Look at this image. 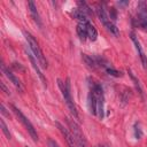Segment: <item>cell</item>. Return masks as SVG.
<instances>
[{"label": "cell", "instance_id": "6da1fadb", "mask_svg": "<svg viewBox=\"0 0 147 147\" xmlns=\"http://www.w3.org/2000/svg\"><path fill=\"white\" fill-rule=\"evenodd\" d=\"M57 86H59V88L61 91V94H62V96H63V99H64L70 113L72 114V116L76 119H78L79 116H78V113H77L76 106L74 103V100H72V96H71V92H70V79L67 78L65 82H63L61 79H57Z\"/></svg>", "mask_w": 147, "mask_h": 147}, {"label": "cell", "instance_id": "7a4b0ae2", "mask_svg": "<svg viewBox=\"0 0 147 147\" xmlns=\"http://www.w3.org/2000/svg\"><path fill=\"white\" fill-rule=\"evenodd\" d=\"M23 33H24V37H25V39H26V42H28V45H29L30 51L32 52V54L34 55V57L37 59V61L39 62V64H40L42 68L46 69V68H47V60H46V57H45V55H44V53H42V51H41V48H40L38 41L36 40V38H34L30 32L23 31Z\"/></svg>", "mask_w": 147, "mask_h": 147}, {"label": "cell", "instance_id": "3957f363", "mask_svg": "<svg viewBox=\"0 0 147 147\" xmlns=\"http://www.w3.org/2000/svg\"><path fill=\"white\" fill-rule=\"evenodd\" d=\"M95 13H96V16L99 17V20L101 21V23L107 28L108 31H110V33L115 34V36H118L119 34V31H118V28L115 25V23L109 18V15L107 13V10L105 9V6L103 5H96L95 7Z\"/></svg>", "mask_w": 147, "mask_h": 147}, {"label": "cell", "instance_id": "277c9868", "mask_svg": "<svg viewBox=\"0 0 147 147\" xmlns=\"http://www.w3.org/2000/svg\"><path fill=\"white\" fill-rule=\"evenodd\" d=\"M10 107H11V109H13V113L15 114V116L17 117V119L23 124V126H24L25 130L29 132V134L31 136V138L33 139V141H38V133H37V131H36V129L33 127L32 123L29 121V118H28V117L22 113V110H21L20 108H17L15 105H11Z\"/></svg>", "mask_w": 147, "mask_h": 147}, {"label": "cell", "instance_id": "5b68a950", "mask_svg": "<svg viewBox=\"0 0 147 147\" xmlns=\"http://www.w3.org/2000/svg\"><path fill=\"white\" fill-rule=\"evenodd\" d=\"M65 123L70 130V132L72 133L74 138H75V141L77 144L78 147H87V142H86V139L79 127V125L74 121L71 119L70 117H65Z\"/></svg>", "mask_w": 147, "mask_h": 147}, {"label": "cell", "instance_id": "8992f818", "mask_svg": "<svg viewBox=\"0 0 147 147\" xmlns=\"http://www.w3.org/2000/svg\"><path fill=\"white\" fill-rule=\"evenodd\" d=\"M137 25L140 29L147 28V3L145 1H139L137 5Z\"/></svg>", "mask_w": 147, "mask_h": 147}, {"label": "cell", "instance_id": "52a82bcc", "mask_svg": "<svg viewBox=\"0 0 147 147\" xmlns=\"http://www.w3.org/2000/svg\"><path fill=\"white\" fill-rule=\"evenodd\" d=\"M130 38H131V40H132V42H133V45L136 47V51H137V53H138V55L140 57V61H141V64H142L144 69H147V56H146V54H145V52L142 49V46H141L138 37L136 36L134 32H131L130 33Z\"/></svg>", "mask_w": 147, "mask_h": 147}, {"label": "cell", "instance_id": "ba28073f", "mask_svg": "<svg viewBox=\"0 0 147 147\" xmlns=\"http://www.w3.org/2000/svg\"><path fill=\"white\" fill-rule=\"evenodd\" d=\"M1 70H2V72L5 74V76L13 83V85L18 90V92H21V93L24 92V86H23V84L21 83V80L13 74V71H10L9 69H7L3 63H1Z\"/></svg>", "mask_w": 147, "mask_h": 147}, {"label": "cell", "instance_id": "9c48e42d", "mask_svg": "<svg viewBox=\"0 0 147 147\" xmlns=\"http://www.w3.org/2000/svg\"><path fill=\"white\" fill-rule=\"evenodd\" d=\"M26 52V54H28V57H29V60H30V63H31V65H32V68L34 69V71L37 72V75H38V77H39V79L42 82V84H44V86L46 87L47 86V80H46V78H45V76H44V74H42V71L40 70V68H39V62L37 61V59L34 57V55L32 54V52L30 51V48H29V51L26 49L25 51Z\"/></svg>", "mask_w": 147, "mask_h": 147}, {"label": "cell", "instance_id": "30bf717a", "mask_svg": "<svg viewBox=\"0 0 147 147\" xmlns=\"http://www.w3.org/2000/svg\"><path fill=\"white\" fill-rule=\"evenodd\" d=\"M55 124H56L57 129L60 130L61 134L64 137V139H65V141H67L68 146H69V147H78V146H77V144H76V141H75V138H74L72 133L70 132V130H69V129H67L64 125H62L60 122H56Z\"/></svg>", "mask_w": 147, "mask_h": 147}, {"label": "cell", "instance_id": "8fae6325", "mask_svg": "<svg viewBox=\"0 0 147 147\" xmlns=\"http://www.w3.org/2000/svg\"><path fill=\"white\" fill-rule=\"evenodd\" d=\"M28 7H29V11L33 18V21L38 24V26H41V21H40V16H39V13L37 10V7H36V3L33 1H29L28 2Z\"/></svg>", "mask_w": 147, "mask_h": 147}, {"label": "cell", "instance_id": "7c38bea8", "mask_svg": "<svg viewBox=\"0 0 147 147\" xmlns=\"http://www.w3.org/2000/svg\"><path fill=\"white\" fill-rule=\"evenodd\" d=\"M86 23L87 22H80V23H78L77 24V26H76V32H77V34H78V37H79V39L80 40H86L87 39V29H86Z\"/></svg>", "mask_w": 147, "mask_h": 147}, {"label": "cell", "instance_id": "4fadbf2b", "mask_svg": "<svg viewBox=\"0 0 147 147\" xmlns=\"http://www.w3.org/2000/svg\"><path fill=\"white\" fill-rule=\"evenodd\" d=\"M86 29H87V39H90L91 41H95L98 38V31H96L95 26L88 21L86 23Z\"/></svg>", "mask_w": 147, "mask_h": 147}, {"label": "cell", "instance_id": "5bb4252c", "mask_svg": "<svg viewBox=\"0 0 147 147\" xmlns=\"http://www.w3.org/2000/svg\"><path fill=\"white\" fill-rule=\"evenodd\" d=\"M72 16L78 21V23H83V22H88V18H87V15L85 13H83L79 8H75L72 10Z\"/></svg>", "mask_w": 147, "mask_h": 147}, {"label": "cell", "instance_id": "9a60e30c", "mask_svg": "<svg viewBox=\"0 0 147 147\" xmlns=\"http://www.w3.org/2000/svg\"><path fill=\"white\" fill-rule=\"evenodd\" d=\"M82 57H83L84 62L87 64L88 68H91V69H96V68H99L98 64H96V62H95V60H94V57H93V55L82 54Z\"/></svg>", "mask_w": 147, "mask_h": 147}, {"label": "cell", "instance_id": "2e32d148", "mask_svg": "<svg viewBox=\"0 0 147 147\" xmlns=\"http://www.w3.org/2000/svg\"><path fill=\"white\" fill-rule=\"evenodd\" d=\"M77 8H79L83 13H85L87 16H92L93 15V10H92V8L85 2V1H77Z\"/></svg>", "mask_w": 147, "mask_h": 147}, {"label": "cell", "instance_id": "e0dca14e", "mask_svg": "<svg viewBox=\"0 0 147 147\" xmlns=\"http://www.w3.org/2000/svg\"><path fill=\"white\" fill-rule=\"evenodd\" d=\"M127 74H129V76L131 77V79L133 80V83H134V85H136V88L138 90V93L141 95V98L144 99V91H142V87H141V85H140V83H139V79H137V77L133 75V72L130 70V69H127Z\"/></svg>", "mask_w": 147, "mask_h": 147}, {"label": "cell", "instance_id": "ac0fdd59", "mask_svg": "<svg viewBox=\"0 0 147 147\" xmlns=\"http://www.w3.org/2000/svg\"><path fill=\"white\" fill-rule=\"evenodd\" d=\"M106 72H107L109 76H113V77H122V76H123V74H122L121 71L114 69L113 67H108V68H106Z\"/></svg>", "mask_w": 147, "mask_h": 147}, {"label": "cell", "instance_id": "d6986e66", "mask_svg": "<svg viewBox=\"0 0 147 147\" xmlns=\"http://www.w3.org/2000/svg\"><path fill=\"white\" fill-rule=\"evenodd\" d=\"M0 126H1V130H2L3 134L6 136V138H7V139H10V138H11V136H10L9 129L7 127V125H6V123H5V121H3L2 118H1V121H0Z\"/></svg>", "mask_w": 147, "mask_h": 147}, {"label": "cell", "instance_id": "ffe728a7", "mask_svg": "<svg viewBox=\"0 0 147 147\" xmlns=\"http://www.w3.org/2000/svg\"><path fill=\"white\" fill-rule=\"evenodd\" d=\"M133 131H134V137H136L137 139H140L141 136H142V131H141V127H140V124H139V123H136V124H134Z\"/></svg>", "mask_w": 147, "mask_h": 147}, {"label": "cell", "instance_id": "44dd1931", "mask_svg": "<svg viewBox=\"0 0 147 147\" xmlns=\"http://www.w3.org/2000/svg\"><path fill=\"white\" fill-rule=\"evenodd\" d=\"M0 113H1V115L2 116H5V117H9V113L7 111V109H6V107L3 106V105H1V107H0Z\"/></svg>", "mask_w": 147, "mask_h": 147}, {"label": "cell", "instance_id": "7402d4cb", "mask_svg": "<svg viewBox=\"0 0 147 147\" xmlns=\"http://www.w3.org/2000/svg\"><path fill=\"white\" fill-rule=\"evenodd\" d=\"M0 85H1V90H2V91L6 93V94H8V95H9V94H10V92H9V88H7V87H6L5 83H3V82H1V83H0Z\"/></svg>", "mask_w": 147, "mask_h": 147}, {"label": "cell", "instance_id": "603a6c76", "mask_svg": "<svg viewBox=\"0 0 147 147\" xmlns=\"http://www.w3.org/2000/svg\"><path fill=\"white\" fill-rule=\"evenodd\" d=\"M48 145H49V147H60L59 144L55 140H53V139H49L48 140Z\"/></svg>", "mask_w": 147, "mask_h": 147}, {"label": "cell", "instance_id": "cb8c5ba5", "mask_svg": "<svg viewBox=\"0 0 147 147\" xmlns=\"http://www.w3.org/2000/svg\"><path fill=\"white\" fill-rule=\"evenodd\" d=\"M95 147H105V146H101V145H98V146H95Z\"/></svg>", "mask_w": 147, "mask_h": 147}, {"label": "cell", "instance_id": "d4e9b609", "mask_svg": "<svg viewBox=\"0 0 147 147\" xmlns=\"http://www.w3.org/2000/svg\"><path fill=\"white\" fill-rule=\"evenodd\" d=\"M26 147H29V146H26Z\"/></svg>", "mask_w": 147, "mask_h": 147}]
</instances>
